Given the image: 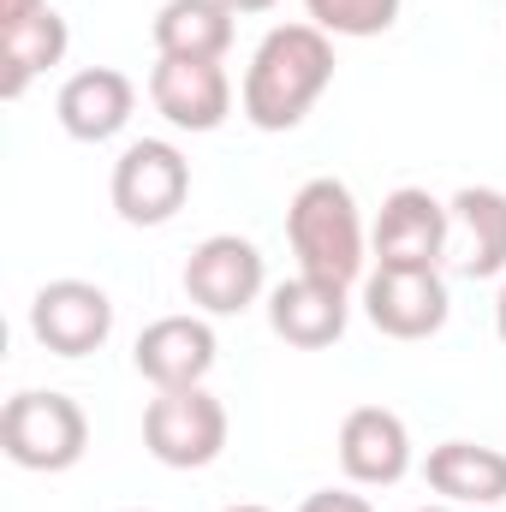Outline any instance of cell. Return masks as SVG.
I'll return each mask as SVG.
<instances>
[{
	"mask_svg": "<svg viewBox=\"0 0 506 512\" xmlns=\"http://www.w3.org/2000/svg\"><path fill=\"white\" fill-rule=\"evenodd\" d=\"M334 84V36L304 24H274L256 42L251 66H245V120L256 131H292L304 126V114L322 102V90Z\"/></svg>",
	"mask_w": 506,
	"mask_h": 512,
	"instance_id": "6da1fadb",
	"label": "cell"
},
{
	"mask_svg": "<svg viewBox=\"0 0 506 512\" xmlns=\"http://www.w3.org/2000/svg\"><path fill=\"white\" fill-rule=\"evenodd\" d=\"M286 239L298 274H316L328 286H352L364 274V215L346 179H304L286 203Z\"/></svg>",
	"mask_w": 506,
	"mask_h": 512,
	"instance_id": "7a4b0ae2",
	"label": "cell"
},
{
	"mask_svg": "<svg viewBox=\"0 0 506 512\" xmlns=\"http://www.w3.org/2000/svg\"><path fill=\"white\" fill-rule=\"evenodd\" d=\"M0 447L18 471H72L90 447V417L72 393H12L0 411Z\"/></svg>",
	"mask_w": 506,
	"mask_h": 512,
	"instance_id": "3957f363",
	"label": "cell"
},
{
	"mask_svg": "<svg viewBox=\"0 0 506 512\" xmlns=\"http://www.w3.org/2000/svg\"><path fill=\"white\" fill-rule=\"evenodd\" d=\"M143 447L167 471H203L227 447V405L209 387H167L143 405Z\"/></svg>",
	"mask_w": 506,
	"mask_h": 512,
	"instance_id": "277c9868",
	"label": "cell"
},
{
	"mask_svg": "<svg viewBox=\"0 0 506 512\" xmlns=\"http://www.w3.org/2000/svg\"><path fill=\"white\" fill-rule=\"evenodd\" d=\"M114 209L131 227H167L191 197V161L167 137H137L114 161Z\"/></svg>",
	"mask_w": 506,
	"mask_h": 512,
	"instance_id": "5b68a950",
	"label": "cell"
},
{
	"mask_svg": "<svg viewBox=\"0 0 506 512\" xmlns=\"http://www.w3.org/2000/svg\"><path fill=\"white\" fill-rule=\"evenodd\" d=\"M30 334L54 352V358H90L108 346L114 334V298L96 280H48L30 298Z\"/></svg>",
	"mask_w": 506,
	"mask_h": 512,
	"instance_id": "8992f818",
	"label": "cell"
},
{
	"mask_svg": "<svg viewBox=\"0 0 506 512\" xmlns=\"http://www.w3.org/2000/svg\"><path fill=\"white\" fill-rule=\"evenodd\" d=\"M447 280L441 268H393L376 262V274L364 280V316L376 322L387 340H429L447 328Z\"/></svg>",
	"mask_w": 506,
	"mask_h": 512,
	"instance_id": "52a82bcc",
	"label": "cell"
},
{
	"mask_svg": "<svg viewBox=\"0 0 506 512\" xmlns=\"http://www.w3.org/2000/svg\"><path fill=\"white\" fill-rule=\"evenodd\" d=\"M268 286V268H262V251L239 233H215L203 239L197 251L185 256V298L203 310V316H239L251 310Z\"/></svg>",
	"mask_w": 506,
	"mask_h": 512,
	"instance_id": "ba28073f",
	"label": "cell"
},
{
	"mask_svg": "<svg viewBox=\"0 0 506 512\" xmlns=\"http://www.w3.org/2000/svg\"><path fill=\"white\" fill-rule=\"evenodd\" d=\"M447 239H453V221H447V203L429 197L423 185H399L376 215V262H393V268H441L447 256Z\"/></svg>",
	"mask_w": 506,
	"mask_h": 512,
	"instance_id": "9c48e42d",
	"label": "cell"
},
{
	"mask_svg": "<svg viewBox=\"0 0 506 512\" xmlns=\"http://www.w3.org/2000/svg\"><path fill=\"white\" fill-rule=\"evenodd\" d=\"M149 102L167 126L179 131H215L233 114V78L221 60H155L149 72Z\"/></svg>",
	"mask_w": 506,
	"mask_h": 512,
	"instance_id": "30bf717a",
	"label": "cell"
},
{
	"mask_svg": "<svg viewBox=\"0 0 506 512\" xmlns=\"http://www.w3.org/2000/svg\"><path fill=\"white\" fill-rule=\"evenodd\" d=\"M215 352L221 346H215V328L203 316H155L137 334L131 364L155 393H167V387H203V376L215 370Z\"/></svg>",
	"mask_w": 506,
	"mask_h": 512,
	"instance_id": "8fae6325",
	"label": "cell"
},
{
	"mask_svg": "<svg viewBox=\"0 0 506 512\" xmlns=\"http://www.w3.org/2000/svg\"><path fill=\"white\" fill-rule=\"evenodd\" d=\"M340 471L358 489H393L411 471V429L387 405H358L340 423Z\"/></svg>",
	"mask_w": 506,
	"mask_h": 512,
	"instance_id": "7c38bea8",
	"label": "cell"
},
{
	"mask_svg": "<svg viewBox=\"0 0 506 512\" xmlns=\"http://www.w3.org/2000/svg\"><path fill=\"white\" fill-rule=\"evenodd\" d=\"M352 322V304H346V286H328L316 274H292L268 292V328L298 346V352H322L346 334Z\"/></svg>",
	"mask_w": 506,
	"mask_h": 512,
	"instance_id": "4fadbf2b",
	"label": "cell"
},
{
	"mask_svg": "<svg viewBox=\"0 0 506 512\" xmlns=\"http://www.w3.org/2000/svg\"><path fill=\"white\" fill-rule=\"evenodd\" d=\"M447 221H453V239L447 256L465 280H495L506 274V191L495 185H465L447 197Z\"/></svg>",
	"mask_w": 506,
	"mask_h": 512,
	"instance_id": "5bb4252c",
	"label": "cell"
},
{
	"mask_svg": "<svg viewBox=\"0 0 506 512\" xmlns=\"http://www.w3.org/2000/svg\"><path fill=\"white\" fill-rule=\"evenodd\" d=\"M131 108H137V84H131L126 72H114V66H84L54 96L60 126H66V137H78V143L120 137L131 126Z\"/></svg>",
	"mask_w": 506,
	"mask_h": 512,
	"instance_id": "9a60e30c",
	"label": "cell"
},
{
	"mask_svg": "<svg viewBox=\"0 0 506 512\" xmlns=\"http://www.w3.org/2000/svg\"><path fill=\"white\" fill-rule=\"evenodd\" d=\"M423 477L453 507L477 512V507L506 501V453L501 447H483V441H441V447H429Z\"/></svg>",
	"mask_w": 506,
	"mask_h": 512,
	"instance_id": "2e32d148",
	"label": "cell"
},
{
	"mask_svg": "<svg viewBox=\"0 0 506 512\" xmlns=\"http://www.w3.org/2000/svg\"><path fill=\"white\" fill-rule=\"evenodd\" d=\"M66 48H72V30H66V18L54 6L36 12V18H24V24H6L0 30V96L18 102L48 66L66 60Z\"/></svg>",
	"mask_w": 506,
	"mask_h": 512,
	"instance_id": "e0dca14e",
	"label": "cell"
},
{
	"mask_svg": "<svg viewBox=\"0 0 506 512\" xmlns=\"http://www.w3.org/2000/svg\"><path fill=\"white\" fill-rule=\"evenodd\" d=\"M155 48L167 60H227L233 12L221 0H167L155 12Z\"/></svg>",
	"mask_w": 506,
	"mask_h": 512,
	"instance_id": "ac0fdd59",
	"label": "cell"
},
{
	"mask_svg": "<svg viewBox=\"0 0 506 512\" xmlns=\"http://www.w3.org/2000/svg\"><path fill=\"white\" fill-rule=\"evenodd\" d=\"M310 24L328 36H381L399 18V0H304Z\"/></svg>",
	"mask_w": 506,
	"mask_h": 512,
	"instance_id": "d6986e66",
	"label": "cell"
},
{
	"mask_svg": "<svg viewBox=\"0 0 506 512\" xmlns=\"http://www.w3.org/2000/svg\"><path fill=\"white\" fill-rule=\"evenodd\" d=\"M298 512H376L364 495H352V489H316V495H304Z\"/></svg>",
	"mask_w": 506,
	"mask_h": 512,
	"instance_id": "ffe728a7",
	"label": "cell"
},
{
	"mask_svg": "<svg viewBox=\"0 0 506 512\" xmlns=\"http://www.w3.org/2000/svg\"><path fill=\"white\" fill-rule=\"evenodd\" d=\"M36 12H48V0H0V30H6V24L36 18Z\"/></svg>",
	"mask_w": 506,
	"mask_h": 512,
	"instance_id": "44dd1931",
	"label": "cell"
},
{
	"mask_svg": "<svg viewBox=\"0 0 506 512\" xmlns=\"http://www.w3.org/2000/svg\"><path fill=\"white\" fill-rule=\"evenodd\" d=\"M221 6H227V12H233V18H239V12H268V6H274V0H221Z\"/></svg>",
	"mask_w": 506,
	"mask_h": 512,
	"instance_id": "7402d4cb",
	"label": "cell"
},
{
	"mask_svg": "<svg viewBox=\"0 0 506 512\" xmlns=\"http://www.w3.org/2000/svg\"><path fill=\"white\" fill-rule=\"evenodd\" d=\"M495 334L506 340V280H501V298H495Z\"/></svg>",
	"mask_w": 506,
	"mask_h": 512,
	"instance_id": "603a6c76",
	"label": "cell"
},
{
	"mask_svg": "<svg viewBox=\"0 0 506 512\" xmlns=\"http://www.w3.org/2000/svg\"><path fill=\"white\" fill-rule=\"evenodd\" d=\"M417 512H471V507H453V501H435V507H417Z\"/></svg>",
	"mask_w": 506,
	"mask_h": 512,
	"instance_id": "cb8c5ba5",
	"label": "cell"
},
{
	"mask_svg": "<svg viewBox=\"0 0 506 512\" xmlns=\"http://www.w3.org/2000/svg\"><path fill=\"white\" fill-rule=\"evenodd\" d=\"M227 512H268V507H251V501H245V507H227Z\"/></svg>",
	"mask_w": 506,
	"mask_h": 512,
	"instance_id": "d4e9b609",
	"label": "cell"
},
{
	"mask_svg": "<svg viewBox=\"0 0 506 512\" xmlns=\"http://www.w3.org/2000/svg\"><path fill=\"white\" fill-rule=\"evenodd\" d=\"M126 512H143V507H126Z\"/></svg>",
	"mask_w": 506,
	"mask_h": 512,
	"instance_id": "484cf974",
	"label": "cell"
}]
</instances>
